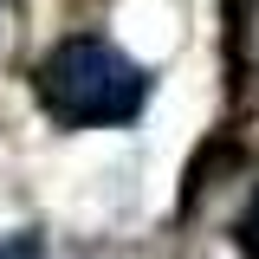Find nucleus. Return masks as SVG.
Returning <instances> with one entry per match:
<instances>
[{"instance_id": "obj_2", "label": "nucleus", "mask_w": 259, "mask_h": 259, "mask_svg": "<svg viewBox=\"0 0 259 259\" xmlns=\"http://www.w3.org/2000/svg\"><path fill=\"white\" fill-rule=\"evenodd\" d=\"M0 259H46V240L26 233V227H7L0 233Z\"/></svg>"}, {"instance_id": "obj_1", "label": "nucleus", "mask_w": 259, "mask_h": 259, "mask_svg": "<svg viewBox=\"0 0 259 259\" xmlns=\"http://www.w3.org/2000/svg\"><path fill=\"white\" fill-rule=\"evenodd\" d=\"M32 91L65 130H117L149 104V71L123 59L110 39H65L39 59Z\"/></svg>"}, {"instance_id": "obj_3", "label": "nucleus", "mask_w": 259, "mask_h": 259, "mask_svg": "<svg viewBox=\"0 0 259 259\" xmlns=\"http://www.w3.org/2000/svg\"><path fill=\"white\" fill-rule=\"evenodd\" d=\"M233 246H240L246 259H259V194L240 207V221H233Z\"/></svg>"}]
</instances>
